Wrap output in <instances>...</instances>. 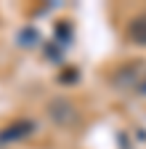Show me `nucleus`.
<instances>
[{
  "label": "nucleus",
  "mask_w": 146,
  "mask_h": 149,
  "mask_svg": "<svg viewBox=\"0 0 146 149\" xmlns=\"http://www.w3.org/2000/svg\"><path fill=\"white\" fill-rule=\"evenodd\" d=\"M48 117L56 125H61V128H69V125L77 123V109H75V104L66 101V99H53L48 104Z\"/></svg>",
  "instance_id": "1"
},
{
  "label": "nucleus",
  "mask_w": 146,
  "mask_h": 149,
  "mask_svg": "<svg viewBox=\"0 0 146 149\" xmlns=\"http://www.w3.org/2000/svg\"><path fill=\"white\" fill-rule=\"evenodd\" d=\"M32 130H35V123H32V120H21V123H16V125L6 128V130H0V144H8V141H19V139L29 136Z\"/></svg>",
  "instance_id": "2"
},
{
  "label": "nucleus",
  "mask_w": 146,
  "mask_h": 149,
  "mask_svg": "<svg viewBox=\"0 0 146 149\" xmlns=\"http://www.w3.org/2000/svg\"><path fill=\"white\" fill-rule=\"evenodd\" d=\"M127 37L136 43V45H146V13H138L130 19L127 24Z\"/></svg>",
  "instance_id": "3"
},
{
  "label": "nucleus",
  "mask_w": 146,
  "mask_h": 149,
  "mask_svg": "<svg viewBox=\"0 0 146 149\" xmlns=\"http://www.w3.org/2000/svg\"><path fill=\"white\" fill-rule=\"evenodd\" d=\"M136 74H138V64H136V67H130V69H122V72L117 74V80H114V83H117V85H122V80H127V83L133 85V83H136Z\"/></svg>",
  "instance_id": "4"
},
{
  "label": "nucleus",
  "mask_w": 146,
  "mask_h": 149,
  "mask_svg": "<svg viewBox=\"0 0 146 149\" xmlns=\"http://www.w3.org/2000/svg\"><path fill=\"white\" fill-rule=\"evenodd\" d=\"M138 93H141V96H146V80H143V83L138 85Z\"/></svg>",
  "instance_id": "5"
}]
</instances>
